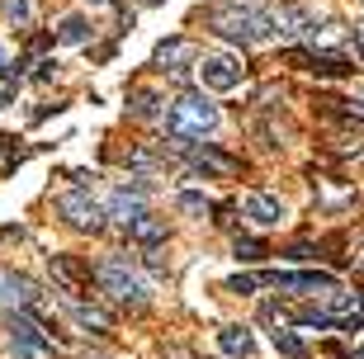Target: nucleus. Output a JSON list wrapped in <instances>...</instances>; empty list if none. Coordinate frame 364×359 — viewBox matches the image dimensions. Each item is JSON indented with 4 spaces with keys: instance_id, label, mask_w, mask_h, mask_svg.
Masks as SVG:
<instances>
[{
    "instance_id": "nucleus-1",
    "label": "nucleus",
    "mask_w": 364,
    "mask_h": 359,
    "mask_svg": "<svg viewBox=\"0 0 364 359\" xmlns=\"http://www.w3.org/2000/svg\"><path fill=\"white\" fill-rule=\"evenodd\" d=\"M208 28L228 43H242V48H260V43L274 38L270 24V0H223L213 14H208Z\"/></svg>"
},
{
    "instance_id": "nucleus-2",
    "label": "nucleus",
    "mask_w": 364,
    "mask_h": 359,
    "mask_svg": "<svg viewBox=\"0 0 364 359\" xmlns=\"http://www.w3.org/2000/svg\"><path fill=\"white\" fill-rule=\"evenodd\" d=\"M95 284L123 307H147L151 303V284L137 274V265L128 255H105V260L95 265Z\"/></svg>"
},
{
    "instance_id": "nucleus-3",
    "label": "nucleus",
    "mask_w": 364,
    "mask_h": 359,
    "mask_svg": "<svg viewBox=\"0 0 364 359\" xmlns=\"http://www.w3.org/2000/svg\"><path fill=\"white\" fill-rule=\"evenodd\" d=\"M218 128V105H208V95L203 90H185L171 100V119H166V133L171 137H189V142H199Z\"/></svg>"
},
{
    "instance_id": "nucleus-4",
    "label": "nucleus",
    "mask_w": 364,
    "mask_h": 359,
    "mask_svg": "<svg viewBox=\"0 0 364 359\" xmlns=\"http://www.w3.org/2000/svg\"><path fill=\"white\" fill-rule=\"evenodd\" d=\"M10 345L19 359H53L57 345H53V331H43L38 321L28 317L24 307L19 312H10Z\"/></svg>"
},
{
    "instance_id": "nucleus-5",
    "label": "nucleus",
    "mask_w": 364,
    "mask_h": 359,
    "mask_svg": "<svg viewBox=\"0 0 364 359\" xmlns=\"http://www.w3.org/2000/svg\"><path fill=\"white\" fill-rule=\"evenodd\" d=\"M57 213H62V223H67V227H76V232H100V227H105V208H100L85 189L62 194V199H57Z\"/></svg>"
},
{
    "instance_id": "nucleus-6",
    "label": "nucleus",
    "mask_w": 364,
    "mask_h": 359,
    "mask_svg": "<svg viewBox=\"0 0 364 359\" xmlns=\"http://www.w3.org/2000/svg\"><path fill=\"white\" fill-rule=\"evenodd\" d=\"M199 67V80H203V90H218V95H228L242 85V62L228 53H213V57H203V62H194Z\"/></svg>"
},
{
    "instance_id": "nucleus-7",
    "label": "nucleus",
    "mask_w": 364,
    "mask_h": 359,
    "mask_svg": "<svg viewBox=\"0 0 364 359\" xmlns=\"http://www.w3.org/2000/svg\"><path fill=\"white\" fill-rule=\"evenodd\" d=\"M151 62L161 71H189L194 62H199V48H194V38H161L156 43V53H151Z\"/></svg>"
},
{
    "instance_id": "nucleus-8",
    "label": "nucleus",
    "mask_w": 364,
    "mask_h": 359,
    "mask_svg": "<svg viewBox=\"0 0 364 359\" xmlns=\"http://www.w3.org/2000/svg\"><path fill=\"white\" fill-rule=\"evenodd\" d=\"M48 269H53L57 289L67 293V298L85 293V284H90V265H81L76 255H48Z\"/></svg>"
},
{
    "instance_id": "nucleus-9",
    "label": "nucleus",
    "mask_w": 364,
    "mask_h": 359,
    "mask_svg": "<svg viewBox=\"0 0 364 359\" xmlns=\"http://www.w3.org/2000/svg\"><path fill=\"white\" fill-rule=\"evenodd\" d=\"M43 293L24 279V274H14V269H0V312H19V307H33Z\"/></svg>"
},
{
    "instance_id": "nucleus-10",
    "label": "nucleus",
    "mask_w": 364,
    "mask_h": 359,
    "mask_svg": "<svg viewBox=\"0 0 364 359\" xmlns=\"http://www.w3.org/2000/svg\"><path fill=\"white\" fill-rule=\"evenodd\" d=\"M147 213V194L142 189H133V185H123L114 199L105 203V218H114L119 227H128V223H137V218Z\"/></svg>"
},
{
    "instance_id": "nucleus-11",
    "label": "nucleus",
    "mask_w": 364,
    "mask_h": 359,
    "mask_svg": "<svg viewBox=\"0 0 364 359\" xmlns=\"http://www.w3.org/2000/svg\"><path fill=\"white\" fill-rule=\"evenodd\" d=\"M242 213L251 218L256 227H279L284 203L274 199V194H265V189H256V194H246V199H242Z\"/></svg>"
},
{
    "instance_id": "nucleus-12",
    "label": "nucleus",
    "mask_w": 364,
    "mask_h": 359,
    "mask_svg": "<svg viewBox=\"0 0 364 359\" xmlns=\"http://www.w3.org/2000/svg\"><path fill=\"white\" fill-rule=\"evenodd\" d=\"M67 312H71V321H76V326H85V331H95V336H109V331H114V317H109L105 307L85 303V298H67Z\"/></svg>"
},
{
    "instance_id": "nucleus-13",
    "label": "nucleus",
    "mask_w": 364,
    "mask_h": 359,
    "mask_svg": "<svg viewBox=\"0 0 364 359\" xmlns=\"http://www.w3.org/2000/svg\"><path fill=\"white\" fill-rule=\"evenodd\" d=\"M218 350L228 359H256V336H251V326H223L218 331Z\"/></svg>"
},
{
    "instance_id": "nucleus-14",
    "label": "nucleus",
    "mask_w": 364,
    "mask_h": 359,
    "mask_svg": "<svg viewBox=\"0 0 364 359\" xmlns=\"http://www.w3.org/2000/svg\"><path fill=\"white\" fill-rule=\"evenodd\" d=\"M123 232H128V241H137L142 251H156V246L166 241V223H161V218H151V213H142L137 223L123 227Z\"/></svg>"
},
{
    "instance_id": "nucleus-15",
    "label": "nucleus",
    "mask_w": 364,
    "mask_h": 359,
    "mask_svg": "<svg viewBox=\"0 0 364 359\" xmlns=\"http://www.w3.org/2000/svg\"><path fill=\"white\" fill-rule=\"evenodd\" d=\"M303 38L312 43V53H336L341 43L350 38V28H346V24H308Z\"/></svg>"
},
{
    "instance_id": "nucleus-16",
    "label": "nucleus",
    "mask_w": 364,
    "mask_h": 359,
    "mask_svg": "<svg viewBox=\"0 0 364 359\" xmlns=\"http://www.w3.org/2000/svg\"><path fill=\"white\" fill-rule=\"evenodd\" d=\"M128 114H133V119H166V100L142 85V90L128 95Z\"/></svg>"
},
{
    "instance_id": "nucleus-17",
    "label": "nucleus",
    "mask_w": 364,
    "mask_h": 359,
    "mask_svg": "<svg viewBox=\"0 0 364 359\" xmlns=\"http://www.w3.org/2000/svg\"><path fill=\"white\" fill-rule=\"evenodd\" d=\"M176 208L185 218H208V213H213V199H208V194H199V189H180V194H176Z\"/></svg>"
},
{
    "instance_id": "nucleus-18",
    "label": "nucleus",
    "mask_w": 364,
    "mask_h": 359,
    "mask_svg": "<svg viewBox=\"0 0 364 359\" xmlns=\"http://www.w3.org/2000/svg\"><path fill=\"white\" fill-rule=\"evenodd\" d=\"M270 345L279 350L284 359H303V355H308V345H303V341H298L289 326H279V321H274V331H270Z\"/></svg>"
},
{
    "instance_id": "nucleus-19",
    "label": "nucleus",
    "mask_w": 364,
    "mask_h": 359,
    "mask_svg": "<svg viewBox=\"0 0 364 359\" xmlns=\"http://www.w3.org/2000/svg\"><path fill=\"white\" fill-rule=\"evenodd\" d=\"M57 43H67V48L90 43V24H85L81 14H67V19H62V28H57Z\"/></svg>"
},
{
    "instance_id": "nucleus-20",
    "label": "nucleus",
    "mask_w": 364,
    "mask_h": 359,
    "mask_svg": "<svg viewBox=\"0 0 364 359\" xmlns=\"http://www.w3.org/2000/svg\"><path fill=\"white\" fill-rule=\"evenodd\" d=\"M294 321H298V326H308V331H331V326H336V321L326 317L322 307H298Z\"/></svg>"
},
{
    "instance_id": "nucleus-21",
    "label": "nucleus",
    "mask_w": 364,
    "mask_h": 359,
    "mask_svg": "<svg viewBox=\"0 0 364 359\" xmlns=\"http://www.w3.org/2000/svg\"><path fill=\"white\" fill-rule=\"evenodd\" d=\"M260 255H265V246L256 237H237V260H260Z\"/></svg>"
},
{
    "instance_id": "nucleus-22",
    "label": "nucleus",
    "mask_w": 364,
    "mask_h": 359,
    "mask_svg": "<svg viewBox=\"0 0 364 359\" xmlns=\"http://www.w3.org/2000/svg\"><path fill=\"white\" fill-rule=\"evenodd\" d=\"M260 289V274H232L228 279V293H256Z\"/></svg>"
},
{
    "instance_id": "nucleus-23",
    "label": "nucleus",
    "mask_w": 364,
    "mask_h": 359,
    "mask_svg": "<svg viewBox=\"0 0 364 359\" xmlns=\"http://www.w3.org/2000/svg\"><path fill=\"white\" fill-rule=\"evenodd\" d=\"M346 114H350V119H364V85H355V90H350V100H346Z\"/></svg>"
},
{
    "instance_id": "nucleus-24",
    "label": "nucleus",
    "mask_w": 364,
    "mask_h": 359,
    "mask_svg": "<svg viewBox=\"0 0 364 359\" xmlns=\"http://www.w3.org/2000/svg\"><path fill=\"white\" fill-rule=\"evenodd\" d=\"M10 14H14V24H28V19H33V0H19V5H10Z\"/></svg>"
},
{
    "instance_id": "nucleus-25",
    "label": "nucleus",
    "mask_w": 364,
    "mask_h": 359,
    "mask_svg": "<svg viewBox=\"0 0 364 359\" xmlns=\"http://www.w3.org/2000/svg\"><path fill=\"white\" fill-rule=\"evenodd\" d=\"M289 260H317V251H312V246H303V241H298V246H289Z\"/></svg>"
},
{
    "instance_id": "nucleus-26",
    "label": "nucleus",
    "mask_w": 364,
    "mask_h": 359,
    "mask_svg": "<svg viewBox=\"0 0 364 359\" xmlns=\"http://www.w3.org/2000/svg\"><path fill=\"white\" fill-rule=\"evenodd\" d=\"M33 76H38V80H53L57 76V62H38V71H33Z\"/></svg>"
},
{
    "instance_id": "nucleus-27",
    "label": "nucleus",
    "mask_w": 364,
    "mask_h": 359,
    "mask_svg": "<svg viewBox=\"0 0 364 359\" xmlns=\"http://www.w3.org/2000/svg\"><path fill=\"white\" fill-rule=\"evenodd\" d=\"M350 38H355V43H360V53H364V19H360V24H355V28H350Z\"/></svg>"
},
{
    "instance_id": "nucleus-28",
    "label": "nucleus",
    "mask_w": 364,
    "mask_h": 359,
    "mask_svg": "<svg viewBox=\"0 0 364 359\" xmlns=\"http://www.w3.org/2000/svg\"><path fill=\"white\" fill-rule=\"evenodd\" d=\"M90 5H109V0H90Z\"/></svg>"
},
{
    "instance_id": "nucleus-29",
    "label": "nucleus",
    "mask_w": 364,
    "mask_h": 359,
    "mask_svg": "<svg viewBox=\"0 0 364 359\" xmlns=\"http://www.w3.org/2000/svg\"><path fill=\"white\" fill-rule=\"evenodd\" d=\"M355 359H364V350H355Z\"/></svg>"
},
{
    "instance_id": "nucleus-30",
    "label": "nucleus",
    "mask_w": 364,
    "mask_h": 359,
    "mask_svg": "<svg viewBox=\"0 0 364 359\" xmlns=\"http://www.w3.org/2000/svg\"><path fill=\"white\" fill-rule=\"evenodd\" d=\"M0 151H5V137H0Z\"/></svg>"
},
{
    "instance_id": "nucleus-31",
    "label": "nucleus",
    "mask_w": 364,
    "mask_h": 359,
    "mask_svg": "<svg viewBox=\"0 0 364 359\" xmlns=\"http://www.w3.org/2000/svg\"><path fill=\"white\" fill-rule=\"evenodd\" d=\"M360 269H364V255H360Z\"/></svg>"
}]
</instances>
